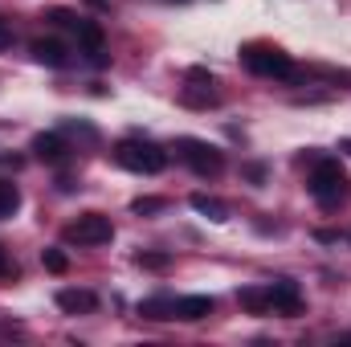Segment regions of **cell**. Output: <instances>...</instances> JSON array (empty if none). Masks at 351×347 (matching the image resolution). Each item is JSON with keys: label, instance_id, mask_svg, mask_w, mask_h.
<instances>
[{"label": "cell", "instance_id": "cell-9", "mask_svg": "<svg viewBox=\"0 0 351 347\" xmlns=\"http://www.w3.org/2000/svg\"><path fill=\"white\" fill-rule=\"evenodd\" d=\"M33 156H37L41 164H62V160L70 156V147H66V139H62L58 131H45V135L33 139Z\"/></svg>", "mask_w": 351, "mask_h": 347}, {"label": "cell", "instance_id": "cell-13", "mask_svg": "<svg viewBox=\"0 0 351 347\" xmlns=\"http://www.w3.org/2000/svg\"><path fill=\"white\" fill-rule=\"evenodd\" d=\"M237 302H241V311H250V315H269L274 307H269V286H245V290H237Z\"/></svg>", "mask_w": 351, "mask_h": 347}, {"label": "cell", "instance_id": "cell-5", "mask_svg": "<svg viewBox=\"0 0 351 347\" xmlns=\"http://www.w3.org/2000/svg\"><path fill=\"white\" fill-rule=\"evenodd\" d=\"M176 160L180 164H188L196 176H204V180H217V176L225 172V152L217 147V143H208V139H192V135H184V139H176Z\"/></svg>", "mask_w": 351, "mask_h": 347}, {"label": "cell", "instance_id": "cell-12", "mask_svg": "<svg viewBox=\"0 0 351 347\" xmlns=\"http://www.w3.org/2000/svg\"><path fill=\"white\" fill-rule=\"evenodd\" d=\"M188 204H192V208H196L200 217L217 221V225H221V221H229V204H225V200H217V196H208V192H196V196H192Z\"/></svg>", "mask_w": 351, "mask_h": 347}, {"label": "cell", "instance_id": "cell-28", "mask_svg": "<svg viewBox=\"0 0 351 347\" xmlns=\"http://www.w3.org/2000/svg\"><path fill=\"white\" fill-rule=\"evenodd\" d=\"M168 4H184V0H168Z\"/></svg>", "mask_w": 351, "mask_h": 347}, {"label": "cell", "instance_id": "cell-4", "mask_svg": "<svg viewBox=\"0 0 351 347\" xmlns=\"http://www.w3.org/2000/svg\"><path fill=\"white\" fill-rule=\"evenodd\" d=\"M45 21H53V25H62V29H70L74 33V41H78V49L82 53H94V62L102 66L106 58H102V41H106V33H102V25L98 21H90L82 12H74V8H49L45 12Z\"/></svg>", "mask_w": 351, "mask_h": 347}, {"label": "cell", "instance_id": "cell-6", "mask_svg": "<svg viewBox=\"0 0 351 347\" xmlns=\"http://www.w3.org/2000/svg\"><path fill=\"white\" fill-rule=\"evenodd\" d=\"M110 237H114V225L102 213H82L78 221H70L62 229V241H70V246H106Z\"/></svg>", "mask_w": 351, "mask_h": 347}, {"label": "cell", "instance_id": "cell-17", "mask_svg": "<svg viewBox=\"0 0 351 347\" xmlns=\"http://www.w3.org/2000/svg\"><path fill=\"white\" fill-rule=\"evenodd\" d=\"M41 265H45L49 274H66V270H70V258H66L62 250H41Z\"/></svg>", "mask_w": 351, "mask_h": 347}, {"label": "cell", "instance_id": "cell-21", "mask_svg": "<svg viewBox=\"0 0 351 347\" xmlns=\"http://www.w3.org/2000/svg\"><path fill=\"white\" fill-rule=\"evenodd\" d=\"M188 82H196V86H213V74L200 70V66H192V70H188Z\"/></svg>", "mask_w": 351, "mask_h": 347}, {"label": "cell", "instance_id": "cell-14", "mask_svg": "<svg viewBox=\"0 0 351 347\" xmlns=\"http://www.w3.org/2000/svg\"><path fill=\"white\" fill-rule=\"evenodd\" d=\"M139 315H143V319H156V323H164V319H176V298H168V294L143 298V302H139Z\"/></svg>", "mask_w": 351, "mask_h": 347}, {"label": "cell", "instance_id": "cell-26", "mask_svg": "<svg viewBox=\"0 0 351 347\" xmlns=\"http://www.w3.org/2000/svg\"><path fill=\"white\" fill-rule=\"evenodd\" d=\"M343 152H348V156H351V135H348V139H343Z\"/></svg>", "mask_w": 351, "mask_h": 347}, {"label": "cell", "instance_id": "cell-2", "mask_svg": "<svg viewBox=\"0 0 351 347\" xmlns=\"http://www.w3.org/2000/svg\"><path fill=\"white\" fill-rule=\"evenodd\" d=\"M306 192L315 196L319 208H339L351 192V180L339 168V160H315V168L306 176Z\"/></svg>", "mask_w": 351, "mask_h": 347}, {"label": "cell", "instance_id": "cell-27", "mask_svg": "<svg viewBox=\"0 0 351 347\" xmlns=\"http://www.w3.org/2000/svg\"><path fill=\"white\" fill-rule=\"evenodd\" d=\"M339 344H351V335H343V339H339Z\"/></svg>", "mask_w": 351, "mask_h": 347}, {"label": "cell", "instance_id": "cell-3", "mask_svg": "<svg viewBox=\"0 0 351 347\" xmlns=\"http://www.w3.org/2000/svg\"><path fill=\"white\" fill-rule=\"evenodd\" d=\"M110 156H114L119 168L139 172V176H160L168 168V152L160 143H152V139H123V143H114Z\"/></svg>", "mask_w": 351, "mask_h": 347}, {"label": "cell", "instance_id": "cell-15", "mask_svg": "<svg viewBox=\"0 0 351 347\" xmlns=\"http://www.w3.org/2000/svg\"><path fill=\"white\" fill-rule=\"evenodd\" d=\"M16 208H21V188L8 184V180H0V221H12Z\"/></svg>", "mask_w": 351, "mask_h": 347}, {"label": "cell", "instance_id": "cell-19", "mask_svg": "<svg viewBox=\"0 0 351 347\" xmlns=\"http://www.w3.org/2000/svg\"><path fill=\"white\" fill-rule=\"evenodd\" d=\"M184 102H188V106H213V102H217V94H213L208 86H200V90H184Z\"/></svg>", "mask_w": 351, "mask_h": 347}, {"label": "cell", "instance_id": "cell-20", "mask_svg": "<svg viewBox=\"0 0 351 347\" xmlns=\"http://www.w3.org/2000/svg\"><path fill=\"white\" fill-rule=\"evenodd\" d=\"M311 74H319V78H327V82H343V86H351V74H348V70H327V66H315Z\"/></svg>", "mask_w": 351, "mask_h": 347}, {"label": "cell", "instance_id": "cell-23", "mask_svg": "<svg viewBox=\"0 0 351 347\" xmlns=\"http://www.w3.org/2000/svg\"><path fill=\"white\" fill-rule=\"evenodd\" d=\"M12 274H16V270H12V261L4 258V250H0V278H12Z\"/></svg>", "mask_w": 351, "mask_h": 347}, {"label": "cell", "instance_id": "cell-24", "mask_svg": "<svg viewBox=\"0 0 351 347\" xmlns=\"http://www.w3.org/2000/svg\"><path fill=\"white\" fill-rule=\"evenodd\" d=\"M8 45H12V33H8V25L0 21V49H8Z\"/></svg>", "mask_w": 351, "mask_h": 347}, {"label": "cell", "instance_id": "cell-10", "mask_svg": "<svg viewBox=\"0 0 351 347\" xmlns=\"http://www.w3.org/2000/svg\"><path fill=\"white\" fill-rule=\"evenodd\" d=\"M213 298L208 294H184V298H176V319H184V323H200V319H208L213 315Z\"/></svg>", "mask_w": 351, "mask_h": 347}, {"label": "cell", "instance_id": "cell-22", "mask_svg": "<svg viewBox=\"0 0 351 347\" xmlns=\"http://www.w3.org/2000/svg\"><path fill=\"white\" fill-rule=\"evenodd\" d=\"M245 176H250L254 184H262L265 180V164H245Z\"/></svg>", "mask_w": 351, "mask_h": 347}, {"label": "cell", "instance_id": "cell-25", "mask_svg": "<svg viewBox=\"0 0 351 347\" xmlns=\"http://www.w3.org/2000/svg\"><path fill=\"white\" fill-rule=\"evenodd\" d=\"M315 237H319V241H323V246H331V241H335V237H339V233H331V229H319V233H315Z\"/></svg>", "mask_w": 351, "mask_h": 347}, {"label": "cell", "instance_id": "cell-8", "mask_svg": "<svg viewBox=\"0 0 351 347\" xmlns=\"http://www.w3.org/2000/svg\"><path fill=\"white\" fill-rule=\"evenodd\" d=\"M29 53H33L37 66H49V70H66V66H70V49H66L58 37H37V41L29 45Z\"/></svg>", "mask_w": 351, "mask_h": 347}, {"label": "cell", "instance_id": "cell-18", "mask_svg": "<svg viewBox=\"0 0 351 347\" xmlns=\"http://www.w3.org/2000/svg\"><path fill=\"white\" fill-rule=\"evenodd\" d=\"M135 265L139 270H168L172 265V254H147L143 250V254H135Z\"/></svg>", "mask_w": 351, "mask_h": 347}, {"label": "cell", "instance_id": "cell-7", "mask_svg": "<svg viewBox=\"0 0 351 347\" xmlns=\"http://www.w3.org/2000/svg\"><path fill=\"white\" fill-rule=\"evenodd\" d=\"M269 307H274V315H286V319H294V315H302V290H298V282L294 278H274L269 282Z\"/></svg>", "mask_w": 351, "mask_h": 347}, {"label": "cell", "instance_id": "cell-1", "mask_svg": "<svg viewBox=\"0 0 351 347\" xmlns=\"http://www.w3.org/2000/svg\"><path fill=\"white\" fill-rule=\"evenodd\" d=\"M241 66H245L250 74H258V78H274V82H294V78H302V70L294 66V58H290L286 49L269 45V41H250V45H241Z\"/></svg>", "mask_w": 351, "mask_h": 347}, {"label": "cell", "instance_id": "cell-16", "mask_svg": "<svg viewBox=\"0 0 351 347\" xmlns=\"http://www.w3.org/2000/svg\"><path fill=\"white\" fill-rule=\"evenodd\" d=\"M164 208H168L164 196H139V200L131 204V213H139V217H152V213H164Z\"/></svg>", "mask_w": 351, "mask_h": 347}, {"label": "cell", "instance_id": "cell-11", "mask_svg": "<svg viewBox=\"0 0 351 347\" xmlns=\"http://www.w3.org/2000/svg\"><path fill=\"white\" fill-rule=\"evenodd\" d=\"M58 307L66 315H94L98 311V294L94 290H58Z\"/></svg>", "mask_w": 351, "mask_h": 347}]
</instances>
